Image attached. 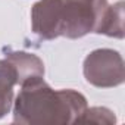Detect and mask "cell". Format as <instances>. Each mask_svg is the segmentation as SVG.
Masks as SVG:
<instances>
[{
	"mask_svg": "<svg viewBox=\"0 0 125 125\" xmlns=\"http://www.w3.org/2000/svg\"><path fill=\"white\" fill-rule=\"evenodd\" d=\"M5 59H8L16 69L19 85L30 78L44 77V63L34 53L21 52V50H8L5 53Z\"/></svg>",
	"mask_w": 125,
	"mask_h": 125,
	"instance_id": "5b68a950",
	"label": "cell"
},
{
	"mask_svg": "<svg viewBox=\"0 0 125 125\" xmlns=\"http://www.w3.org/2000/svg\"><path fill=\"white\" fill-rule=\"evenodd\" d=\"M107 8V0H62V35L81 38L97 32Z\"/></svg>",
	"mask_w": 125,
	"mask_h": 125,
	"instance_id": "7a4b0ae2",
	"label": "cell"
},
{
	"mask_svg": "<svg viewBox=\"0 0 125 125\" xmlns=\"http://www.w3.org/2000/svg\"><path fill=\"white\" fill-rule=\"evenodd\" d=\"M18 85V74L8 59H0V119L5 118L13 104V87Z\"/></svg>",
	"mask_w": 125,
	"mask_h": 125,
	"instance_id": "8992f818",
	"label": "cell"
},
{
	"mask_svg": "<svg viewBox=\"0 0 125 125\" xmlns=\"http://www.w3.org/2000/svg\"><path fill=\"white\" fill-rule=\"evenodd\" d=\"M62 0H38L31 8V30L41 40L62 35Z\"/></svg>",
	"mask_w": 125,
	"mask_h": 125,
	"instance_id": "277c9868",
	"label": "cell"
},
{
	"mask_svg": "<svg viewBox=\"0 0 125 125\" xmlns=\"http://www.w3.org/2000/svg\"><path fill=\"white\" fill-rule=\"evenodd\" d=\"M96 34H103L113 38H124V2L119 0L115 5H109L103 21Z\"/></svg>",
	"mask_w": 125,
	"mask_h": 125,
	"instance_id": "52a82bcc",
	"label": "cell"
},
{
	"mask_svg": "<svg viewBox=\"0 0 125 125\" xmlns=\"http://www.w3.org/2000/svg\"><path fill=\"white\" fill-rule=\"evenodd\" d=\"M87 99L72 88L54 90L44 77H34L21 84L13 100V122L24 125L77 124L87 109Z\"/></svg>",
	"mask_w": 125,
	"mask_h": 125,
	"instance_id": "6da1fadb",
	"label": "cell"
},
{
	"mask_svg": "<svg viewBox=\"0 0 125 125\" xmlns=\"http://www.w3.org/2000/svg\"><path fill=\"white\" fill-rule=\"evenodd\" d=\"M88 122L90 124L112 125V124H116V116L107 107H102V106H94V107H90V109L87 107L77 124H88Z\"/></svg>",
	"mask_w": 125,
	"mask_h": 125,
	"instance_id": "ba28073f",
	"label": "cell"
},
{
	"mask_svg": "<svg viewBox=\"0 0 125 125\" xmlns=\"http://www.w3.org/2000/svg\"><path fill=\"white\" fill-rule=\"evenodd\" d=\"M83 74L88 84L99 88H112L124 83V59L113 49H96L87 54Z\"/></svg>",
	"mask_w": 125,
	"mask_h": 125,
	"instance_id": "3957f363",
	"label": "cell"
}]
</instances>
